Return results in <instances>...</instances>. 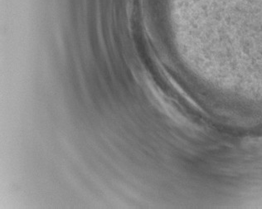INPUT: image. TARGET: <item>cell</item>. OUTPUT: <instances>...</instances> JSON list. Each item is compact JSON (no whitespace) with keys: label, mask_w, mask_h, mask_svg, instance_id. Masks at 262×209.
<instances>
[{"label":"cell","mask_w":262,"mask_h":209,"mask_svg":"<svg viewBox=\"0 0 262 209\" xmlns=\"http://www.w3.org/2000/svg\"><path fill=\"white\" fill-rule=\"evenodd\" d=\"M250 142H251V145H256V147H262V138L251 139Z\"/></svg>","instance_id":"obj_1"}]
</instances>
